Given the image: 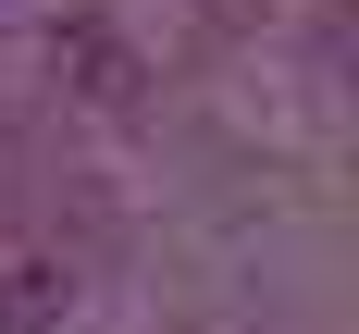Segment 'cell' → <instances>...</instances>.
<instances>
[]
</instances>
